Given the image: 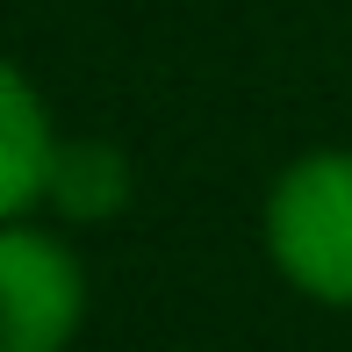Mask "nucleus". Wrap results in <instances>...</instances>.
Masks as SVG:
<instances>
[{"mask_svg": "<svg viewBox=\"0 0 352 352\" xmlns=\"http://www.w3.org/2000/svg\"><path fill=\"white\" fill-rule=\"evenodd\" d=\"M87 309L79 259L43 230L0 223V352H65Z\"/></svg>", "mask_w": 352, "mask_h": 352, "instance_id": "nucleus-2", "label": "nucleus"}, {"mask_svg": "<svg viewBox=\"0 0 352 352\" xmlns=\"http://www.w3.org/2000/svg\"><path fill=\"white\" fill-rule=\"evenodd\" d=\"M280 274L316 302H352V151H316L280 173L266 201Z\"/></svg>", "mask_w": 352, "mask_h": 352, "instance_id": "nucleus-1", "label": "nucleus"}, {"mask_svg": "<svg viewBox=\"0 0 352 352\" xmlns=\"http://www.w3.org/2000/svg\"><path fill=\"white\" fill-rule=\"evenodd\" d=\"M51 122H43V101L22 72L0 58V223L22 216L29 201L51 180Z\"/></svg>", "mask_w": 352, "mask_h": 352, "instance_id": "nucleus-3", "label": "nucleus"}, {"mask_svg": "<svg viewBox=\"0 0 352 352\" xmlns=\"http://www.w3.org/2000/svg\"><path fill=\"white\" fill-rule=\"evenodd\" d=\"M122 187H130V173H122V158L108 151V144H65V151H51L43 195L65 216H108L122 201Z\"/></svg>", "mask_w": 352, "mask_h": 352, "instance_id": "nucleus-4", "label": "nucleus"}]
</instances>
